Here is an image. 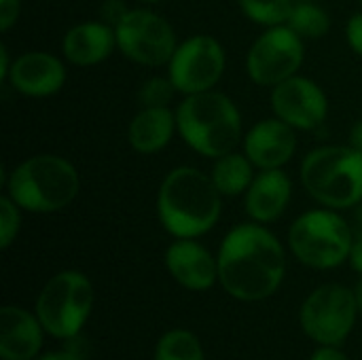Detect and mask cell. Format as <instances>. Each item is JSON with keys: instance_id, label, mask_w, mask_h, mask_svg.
Instances as JSON below:
<instances>
[{"instance_id": "6da1fadb", "label": "cell", "mask_w": 362, "mask_h": 360, "mask_svg": "<svg viewBox=\"0 0 362 360\" xmlns=\"http://www.w3.org/2000/svg\"><path fill=\"white\" fill-rule=\"evenodd\" d=\"M218 282L238 301L272 297L286 274V255L280 240L261 223L233 227L218 250Z\"/></svg>"}, {"instance_id": "7a4b0ae2", "label": "cell", "mask_w": 362, "mask_h": 360, "mask_svg": "<svg viewBox=\"0 0 362 360\" xmlns=\"http://www.w3.org/2000/svg\"><path fill=\"white\" fill-rule=\"evenodd\" d=\"M223 195L212 176L191 166L174 168L157 191V216L176 240H195L221 219Z\"/></svg>"}, {"instance_id": "3957f363", "label": "cell", "mask_w": 362, "mask_h": 360, "mask_svg": "<svg viewBox=\"0 0 362 360\" xmlns=\"http://www.w3.org/2000/svg\"><path fill=\"white\" fill-rule=\"evenodd\" d=\"M180 138L199 155L218 159L238 149L242 138V115L233 100L221 91L185 95L176 108Z\"/></svg>"}, {"instance_id": "277c9868", "label": "cell", "mask_w": 362, "mask_h": 360, "mask_svg": "<svg viewBox=\"0 0 362 360\" xmlns=\"http://www.w3.org/2000/svg\"><path fill=\"white\" fill-rule=\"evenodd\" d=\"M4 185L6 195L21 210L51 214L74 202L81 178L76 168L66 157L40 153L15 166Z\"/></svg>"}, {"instance_id": "5b68a950", "label": "cell", "mask_w": 362, "mask_h": 360, "mask_svg": "<svg viewBox=\"0 0 362 360\" xmlns=\"http://www.w3.org/2000/svg\"><path fill=\"white\" fill-rule=\"evenodd\" d=\"M305 191L322 206L348 210L362 204V153L354 146H318L301 163Z\"/></svg>"}, {"instance_id": "8992f818", "label": "cell", "mask_w": 362, "mask_h": 360, "mask_svg": "<svg viewBox=\"0 0 362 360\" xmlns=\"http://www.w3.org/2000/svg\"><path fill=\"white\" fill-rule=\"evenodd\" d=\"M354 231L333 208L308 210L288 231L293 255L308 267L333 269L350 259Z\"/></svg>"}, {"instance_id": "52a82bcc", "label": "cell", "mask_w": 362, "mask_h": 360, "mask_svg": "<svg viewBox=\"0 0 362 360\" xmlns=\"http://www.w3.org/2000/svg\"><path fill=\"white\" fill-rule=\"evenodd\" d=\"M93 308V286L81 272H59L40 291L36 316L45 333L70 339L81 333Z\"/></svg>"}, {"instance_id": "ba28073f", "label": "cell", "mask_w": 362, "mask_h": 360, "mask_svg": "<svg viewBox=\"0 0 362 360\" xmlns=\"http://www.w3.org/2000/svg\"><path fill=\"white\" fill-rule=\"evenodd\" d=\"M354 291L327 284L316 289L301 306L299 323L303 333L320 346H341L356 325Z\"/></svg>"}, {"instance_id": "9c48e42d", "label": "cell", "mask_w": 362, "mask_h": 360, "mask_svg": "<svg viewBox=\"0 0 362 360\" xmlns=\"http://www.w3.org/2000/svg\"><path fill=\"white\" fill-rule=\"evenodd\" d=\"M115 34L119 51L142 66L157 68L170 64L178 47L170 21L148 8H129L115 23Z\"/></svg>"}, {"instance_id": "30bf717a", "label": "cell", "mask_w": 362, "mask_h": 360, "mask_svg": "<svg viewBox=\"0 0 362 360\" xmlns=\"http://www.w3.org/2000/svg\"><path fill=\"white\" fill-rule=\"evenodd\" d=\"M305 59V40L288 25L267 28L248 49L246 72L261 87H276L295 76Z\"/></svg>"}, {"instance_id": "8fae6325", "label": "cell", "mask_w": 362, "mask_h": 360, "mask_svg": "<svg viewBox=\"0 0 362 360\" xmlns=\"http://www.w3.org/2000/svg\"><path fill=\"white\" fill-rule=\"evenodd\" d=\"M168 76L182 95L204 93L223 79L227 55L223 45L210 34H195L180 42L170 59Z\"/></svg>"}, {"instance_id": "7c38bea8", "label": "cell", "mask_w": 362, "mask_h": 360, "mask_svg": "<svg viewBox=\"0 0 362 360\" xmlns=\"http://www.w3.org/2000/svg\"><path fill=\"white\" fill-rule=\"evenodd\" d=\"M272 108L291 127L310 132L327 121L329 100L316 81L295 74L274 87Z\"/></svg>"}, {"instance_id": "4fadbf2b", "label": "cell", "mask_w": 362, "mask_h": 360, "mask_svg": "<svg viewBox=\"0 0 362 360\" xmlns=\"http://www.w3.org/2000/svg\"><path fill=\"white\" fill-rule=\"evenodd\" d=\"M66 66L47 51H28L13 59L6 83L21 95L49 98L66 83Z\"/></svg>"}, {"instance_id": "5bb4252c", "label": "cell", "mask_w": 362, "mask_h": 360, "mask_svg": "<svg viewBox=\"0 0 362 360\" xmlns=\"http://www.w3.org/2000/svg\"><path fill=\"white\" fill-rule=\"evenodd\" d=\"M297 151L295 127L282 119H263L244 136V153L259 170L284 168Z\"/></svg>"}, {"instance_id": "9a60e30c", "label": "cell", "mask_w": 362, "mask_h": 360, "mask_svg": "<svg viewBox=\"0 0 362 360\" xmlns=\"http://www.w3.org/2000/svg\"><path fill=\"white\" fill-rule=\"evenodd\" d=\"M170 276L187 291H208L218 282V259L195 240H176L165 250Z\"/></svg>"}, {"instance_id": "2e32d148", "label": "cell", "mask_w": 362, "mask_h": 360, "mask_svg": "<svg viewBox=\"0 0 362 360\" xmlns=\"http://www.w3.org/2000/svg\"><path fill=\"white\" fill-rule=\"evenodd\" d=\"M293 197V180L282 168L261 170L244 193L246 214L255 223H272L280 219Z\"/></svg>"}, {"instance_id": "e0dca14e", "label": "cell", "mask_w": 362, "mask_h": 360, "mask_svg": "<svg viewBox=\"0 0 362 360\" xmlns=\"http://www.w3.org/2000/svg\"><path fill=\"white\" fill-rule=\"evenodd\" d=\"M42 325L23 308L6 306L0 312V359L34 360L42 346Z\"/></svg>"}, {"instance_id": "ac0fdd59", "label": "cell", "mask_w": 362, "mask_h": 360, "mask_svg": "<svg viewBox=\"0 0 362 360\" xmlns=\"http://www.w3.org/2000/svg\"><path fill=\"white\" fill-rule=\"evenodd\" d=\"M117 47L115 25L106 21H83L62 38V53L74 66H95L110 57Z\"/></svg>"}, {"instance_id": "d6986e66", "label": "cell", "mask_w": 362, "mask_h": 360, "mask_svg": "<svg viewBox=\"0 0 362 360\" xmlns=\"http://www.w3.org/2000/svg\"><path fill=\"white\" fill-rule=\"evenodd\" d=\"M176 129V112L170 106L142 108L127 127V142L136 153L153 155L170 144Z\"/></svg>"}, {"instance_id": "ffe728a7", "label": "cell", "mask_w": 362, "mask_h": 360, "mask_svg": "<svg viewBox=\"0 0 362 360\" xmlns=\"http://www.w3.org/2000/svg\"><path fill=\"white\" fill-rule=\"evenodd\" d=\"M212 182L225 197H235L248 191L255 180V163L246 157V153L231 151L218 159H214Z\"/></svg>"}, {"instance_id": "44dd1931", "label": "cell", "mask_w": 362, "mask_h": 360, "mask_svg": "<svg viewBox=\"0 0 362 360\" xmlns=\"http://www.w3.org/2000/svg\"><path fill=\"white\" fill-rule=\"evenodd\" d=\"M288 25L303 40H314V38H322V36L329 34V30H331V17L316 2L299 0L293 6V13L288 17Z\"/></svg>"}, {"instance_id": "7402d4cb", "label": "cell", "mask_w": 362, "mask_h": 360, "mask_svg": "<svg viewBox=\"0 0 362 360\" xmlns=\"http://www.w3.org/2000/svg\"><path fill=\"white\" fill-rule=\"evenodd\" d=\"M155 360H206L199 339L187 329L168 331L155 350Z\"/></svg>"}, {"instance_id": "603a6c76", "label": "cell", "mask_w": 362, "mask_h": 360, "mask_svg": "<svg viewBox=\"0 0 362 360\" xmlns=\"http://www.w3.org/2000/svg\"><path fill=\"white\" fill-rule=\"evenodd\" d=\"M242 13L265 28L284 25L288 23V17L293 13L295 2L293 0H238Z\"/></svg>"}, {"instance_id": "cb8c5ba5", "label": "cell", "mask_w": 362, "mask_h": 360, "mask_svg": "<svg viewBox=\"0 0 362 360\" xmlns=\"http://www.w3.org/2000/svg\"><path fill=\"white\" fill-rule=\"evenodd\" d=\"M176 93V87L174 83L163 76H153V79H146L138 91V100L142 104V108H151V106H168L170 100L174 98Z\"/></svg>"}, {"instance_id": "d4e9b609", "label": "cell", "mask_w": 362, "mask_h": 360, "mask_svg": "<svg viewBox=\"0 0 362 360\" xmlns=\"http://www.w3.org/2000/svg\"><path fill=\"white\" fill-rule=\"evenodd\" d=\"M19 212L21 208L8 195L0 197V248L2 250H6L19 233V227H21Z\"/></svg>"}, {"instance_id": "484cf974", "label": "cell", "mask_w": 362, "mask_h": 360, "mask_svg": "<svg viewBox=\"0 0 362 360\" xmlns=\"http://www.w3.org/2000/svg\"><path fill=\"white\" fill-rule=\"evenodd\" d=\"M66 342L68 344H66L64 350H59V352H47V354H42L40 359L36 360H85V352L78 348V344H81L78 335L76 337H70Z\"/></svg>"}, {"instance_id": "4316f807", "label": "cell", "mask_w": 362, "mask_h": 360, "mask_svg": "<svg viewBox=\"0 0 362 360\" xmlns=\"http://www.w3.org/2000/svg\"><path fill=\"white\" fill-rule=\"evenodd\" d=\"M19 11H21V0H0V30L2 32H8L17 23Z\"/></svg>"}, {"instance_id": "83f0119b", "label": "cell", "mask_w": 362, "mask_h": 360, "mask_svg": "<svg viewBox=\"0 0 362 360\" xmlns=\"http://www.w3.org/2000/svg\"><path fill=\"white\" fill-rule=\"evenodd\" d=\"M346 38L350 49L362 57V13H354L346 25Z\"/></svg>"}, {"instance_id": "f1b7e54d", "label": "cell", "mask_w": 362, "mask_h": 360, "mask_svg": "<svg viewBox=\"0 0 362 360\" xmlns=\"http://www.w3.org/2000/svg\"><path fill=\"white\" fill-rule=\"evenodd\" d=\"M127 11H129V8H125L121 0H108V2L102 6V17L106 19V23L115 25Z\"/></svg>"}, {"instance_id": "f546056e", "label": "cell", "mask_w": 362, "mask_h": 360, "mask_svg": "<svg viewBox=\"0 0 362 360\" xmlns=\"http://www.w3.org/2000/svg\"><path fill=\"white\" fill-rule=\"evenodd\" d=\"M310 360H350L341 350L339 346H320Z\"/></svg>"}, {"instance_id": "4dcf8cb0", "label": "cell", "mask_w": 362, "mask_h": 360, "mask_svg": "<svg viewBox=\"0 0 362 360\" xmlns=\"http://www.w3.org/2000/svg\"><path fill=\"white\" fill-rule=\"evenodd\" d=\"M350 265L354 272H358L362 276V236H358V240H354L352 250H350Z\"/></svg>"}, {"instance_id": "1f68e13d", "label": "cell", "mask_w": 362, "mask_h": 360, "mask_svg": "<svg viewBox=\"0 0 362 360\" xmlns=\"http://www.w3.org/2000/svg\"><path fill=\"white\" fill-rule=\"evenodd\" d=\"M11 57H8V49L6 45H0V81H6L8 70H11Z\"/></svg>"}, {"instance_id": "d6a6232c", "label": "cell", "mask_w": 362, "mask_h": 360, "mask_svg": "<svg viewBox=\"0 0 362 360\" xmlns=\"http://www.w3.org/2000/svg\"><path fill=\"white\" fill-rule=\"evenodd\" d=\"M350 146H354L362 153V119L350 129Z\"/></svg>"}, {"instance_id": "836d02e7", "label": "cell", "mask_w": 362, "mask_h": 360, "mask_svg": "<svg viewBox=\"0 0 362 360\" xmlns=\"http://www.w3.org/2000/svg\"><path fill=\"white\" fill-rule=\"evenodd\" d=\"M354 297H356V306H358V312L362 314V278H361V282L356 284V289H354Z\"/></svg>"}, {"instance_id": "e575fe53", "label": "cell", "mask_w": 362, "mask_h": 360, "mask_svg": "<svg viewBox=\"0 0 362 360\" xmlns=\"http://www.w3.org/2000/svg\"><path fill=\"white\" fill-rule=\"evenodd\" d=\"M358 229H361V236H362V204H361V208H358Z\"/></svg>"}, {"instance_id": "d590c367", "label": "cell", "mask_w": 362, "mask_h": 360, "mask_svg": "<svg viewBox=\"0 0 362 360\" xmlns=\"http://www.w3.org/2000/svg\"><path fill=\"white\" fill-rule=\"evenodd\" d=\"M140 2H144V4H155V2H161V0H140Z\"/></svg>"}, {"instance_id": "8d00e7d4", "label": "cell", "mask_w": 362, "mask_h": 360, "mask_svg": "<svg viewBox=\"0 0 362 360\" xmlns=\"http://www.w3.org/2000/svg\"><path fill=\"white\" fill-rule=\"evenodd\" d=\"M361 4H362V0H361Z\"/></svg>"}]
</instances>
